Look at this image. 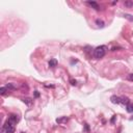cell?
<instances>
[{
	"mask_svg": "<svg viewBox=\"0 0 133 133\" xmlns=\"http://www.w3.org/2000/svg\"><path fill=\"white\" fill-rule=\"evenodd\" d=\"M121 103L124 104V105H127L128 103H130V100H129L127 97H124V96H123V97H121Z\"/></svg>",
	"mask_w": 133,
	"mask_h": 133,
	"instance_id": "obj_8",
	"label": "cell"
},
{
	"mask_svg": "<svg viewBox=\"0 0 133 133\" xmlns=\"http://www.w3.org/2000/svg\"><path fill=\"white\" fill-rule=\"evenodd\" d=\"M5 86H6V88H7V90L8 91H12V90H15V85H12V83H8V84H6L5 85Z\"/></svg>",
	"mask_w": 133,
	"mask_h": 133,
	"instance_id": "obj_13",
	"label": "cell"
},
{
	"mask_svg": "<svg viewBox=\"0 0 133 133\" xmlns=\"http://www.w3.org/2000/svg\"><path fill=\"white\" fill-rule=\"evenodd\" d=\"M96 24L99 27H103L104 26V22L102 20H100V19H97V20H96Z\"/></svg>",
	"mask_w": 133,
	"mask_h": 133,
	"instance_id": "obj_12",
	"label": "cell"
},
{
	"mask_svg": "<svg viewBox=\"0 0 133 133\" xmlns=\"http://www.w3.org/2000/svg\"><path fill=\"white\" fill-rule=\"evenodd\" d=\"M131 120H133V118H131Z\"/></svg>",
	"mask_w": 133,
	"mask_h": 133,
	"instance_id": "obj_20",
	"label": "cell"
},
{
	"mask_svg": "<svg viewBox=\"0 0 133 133\" xmlns=\"http://www.w3.org/2000/svg\"><path fill=\"white\" fill-rule=\"evenodd\" d=\"M115 115H113V116H112V119H111V123H112V124L115 123Z\"/></svg>",
	"mask_w": 133,
	"mask_h": 133,
	"instance_id": "obj_18",
	"label": "cell"
},
{
	"mask_svg": "<svg viewBox=\"0 0 133 133\" xmlns=\"http://www.w3.org/2000/svg\"><path fill=\"white\" fill-rule=\"evenodd\" d=\"M127 79H128V80H130V81H133V74H130V75H128Z\"/></svg>",
	"mask_w": 133,
	"mask_h": 133,
	"instance_id": "obj_15",
	"label": "cell"
},
{
	"mask_svg": "<svg viewBox=\"0 0 133 133\" xmlns=\"http://www.w3.org/2000/svg\"><path fill=\"white\" fill-rule=\"evenodd\" d=\"M106 52H107V47L102 45V46H99V47H97V48H95L94 52H93V56L95 59H100L105 56Z\"/></svg>",
	"mask_w": 133,
	"mask_h": 133,
	"instance_id": "obj_1",
	"label": "cell"
},
{
	"mask_svg": "<svg viewBox=\"0 0 133 133\" xmlns=\"http://www.w3.org/2000/svg\"><path fill=\"white\" fill-rule=\"evenodd\" d=\"M126 110H127L129 113H132L133 112V103L132 102L128 103L127 105H126Z\"/></svg>",
	"mask_w": 133,
	"mask_h": 133,
	"instance_id": "obj_6",
	"label": "cell"
},
{
	"mask_svg": "<svg viewBox=\"0 0 133 133\" xmlns=\"http://www.w3.org/2000/svg\"><path fill=\"white\" fill-rule=\"evenodd\" d=\"M8 121L12 123V124H14V125H16L17 123L19 122V116H18V115H15V113H12V115H9V116H8Z\"/></svg>",
	"mask_w": 133,
	"mask_h": 133,
	"instance_id": "obj_3",
	"label": "cell"
},
{
	"mask_svg": "<svg viewBox=\"0 0 133 133\" xmlns=\"http://www.w3.org/2000/svg\"><path fill=\"white\" fill-rule=\"evenodd\" d=\"M86 4L87 5H90V6H91L94 9H96V11H100V5L98 4V3L96 2V1H87L86 2Z\"/></svg>",
	"mask_w": 133,
	"mask_h": 133,
	"instance_id": "obj_4",
	"label": "cell"
},
{
	"mask_svg": "<svg viewBox=\"0 0 133 133\" xmlns=\"http://www.w3.org/2000/svg\"><path fill=\"white\" fill-rule=\"evenodd\" d=\"M34 97H36V98H39L40 97V94H39V91H34Z\"/></svg>",
	"mask_w": 133,
	"mask_h": 133,
	"instance_id": "obj_16",
	"label": "cell"
},
{
	"mask_svg": "<svg viewBox=\"0 0 133 133\" xmlns=\"http://www.w3.org/2000/svg\"><path fill=\"white\" fill-rule=\"evenodd\" d=\"M71 84H72V85H76V84H77V81H76V80H73V79H71Z\"/></svg>",
	"mask_w": 133,
	"mask_h": 133,
	"instance_id": "obj_17",
	"label": "cell"
},
{
	"mask_svg": "<svg viewBox=\"0 0 133 133\" xmlns=\"http://www.w3.org/2000/svg\"><path fill=\"white\" fill-rule=\"evenodd\" d=\"M56 66H57V60H56L55 58H52L51 60L49 61V66L50 68H55Z\"/></svg>",
	"mask_w": 133,
	"mask_h": 133,
	"instance_id": "obj_7",
	"label": "cell"
},
{
	"mask_svg": "<svg viewBox=\"0 0 133 133\" xmlns=\"http://www.w3.org/2000/svg\"><path fill=\"white\" fill-rule=\"evenodd\" d=\"M66 122H68V118L66 116H62V118L56 120V123H58V124H64Z\"/></svg>",
	"mask_w": 133,
	"mask_h": 133,
	"instance_id": "obj_9",
	"label": "cell"
},
{
	"mask_svg": "<svg viewBox=\"0 0 133 133\" xmlns=\"http://www.w3.org/2000/svg\"><path fill=\"white\" fill-rule=\"evenodd\" d=\"M14 132H15V125L12 124L7 120V121L4 123V125L2 126L1 133H14Z\"/></svg>",
	"mask_w": 133,
	"mask_h": 133,
	"instance_id": "obj_2",
	"label": "cell"
},
{
	"mask_svg": "<svg viewBox=\"0 0 133 133\" xmlns=\"http://www.w3.org/2000/svg\"><path fill=\"white\" fill-rule=\"evenodd\" d=\"M125 5L127 7H132L133 6V1H125Z\"/></svg>",
	"mask_w": 133,
	"mask_h": 133,
	"instance_id": "obj_14",
	"label": "cell"
},
{
	"mask_svg": "<svg viewBox=\"0 0 133 133\" xmlns=\"http://www.w3.org/2000/svg\"><path fill=\"white\" fill-rule=\"evenodd\" d=\"M21 133H25V132H21Z\"/></svg>",
	"mask_w": 133,
	"mask_h": 133,
	"instance_id": "obj_19",
	"label": "cell"
},
{
	"mask_svg": "<svg viewBox=\"0 0 133 133\" xmlns=\"http://www.w3.org/2000/svg\"><path fill=\"white\" fill-rule=\"evenodd\" d=\"M23 102L26 103L28 106L31 105V103H32V99H30V98H25V99H23Z\"/></svg>",
	"mask_w": 133,
	"mask_h": 133,
	"instance_id": "obj_11",
	"label": "cell"
},
{
	"mask_svg": "<svg viewBox=\"0 0 133 133\" xmlns=\"http://www.w3.org/2000/svg\"><path fill=\"white\" fill-rule=\"evenodd\" d=\"M8 91V90L6 88V86H2V87H0V94L2 95V96H4V95L6 94Z\"/></svg>",
	"mask_w": 133,
	"mask_h": 133,
	"instance_id": "obj_10",
	"label": "cell"
},
{
	"mask_svg": "<svg viewBox=\"0 0 133 133\" xmlns=\"http://www.w3.org/2000/svg\"><path fill=\"white\" fill-rule=\"evenodd\" d=\"M110 101H111V103H113V104H121V97L111 96V98H110Z\"/></svg>",
	"mask_w": 133,
	"mask_h": 133,
	"instance_id": "obj_5",
	"label": "cell"
}]
</instances>
